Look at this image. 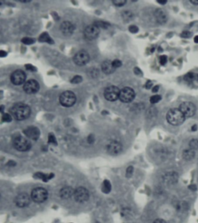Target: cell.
<instances>
[{"label":"cell","instance_id":"cell-1","mask_svg":"<svg viewBox=\"0 0 198 223\" xmlns=\"http://www.w3.org/2000/svg\"><path fill=\"white\" fill-rule=\"evenodd\" d=\"M10 114L17 120H23L30 114V109L28 105L23 103L14 105L10 110Z\"/></svg>","mask_w":198,"mask_h":223},{"label":"cell","instance_id":"cell-2","mask_svg":"<svg viewBox=\"0 0 198 223\" xmlns=\"http://www.w3.org/2000/svg\"><path fill=\"white\" fill-rule=\"evenodd\" d=\"M166 119L170 125H180L184 122L185 116L179 108H173L169 110L167 112Z\"/></svg>","mask_w":198,"mask_h":223},{"label":"cell","instance_id":"cell-3","mask_svg":"<svg viewBox=\"0 0 198 223\" xmlns=\"http://www.w3.org/2000/svg\"><path fill=\"white\" fill-rule=\"evenodd\" d=\"M76 97L72 91H66L63 92L59 97L60 104L65 107H71L75 104Z\"/></svg>","mask_w":198,"mask_h":223},{"label":"cell","instance_id":"cell-4","mask_svg":"<svg viewBox=\"0 0 198 223\" xmlns=\"http://www.w3.org/2000/svg\"><path fill=\"white\" fill-rule=\"evenodd\" d=\"M14 146L16 149L21 152H25L30 149L31 142L25 137L19 135L14 138Z\"/></svg>","mask_w":198,"mask_h":223},{"label":"cell","instance_id":"cell-5","mask_svg":"<svg viewBox=\"0 0 198 223\" xmlns=\"http://www.w3.org/2000/svg\"><path fill=\"white\" fill-rule=\"evenodd\" d=\"M48 192L43 188H36L31 192V199L35 202L42 203L45 202L48 198Z\"/></svg>","mask_w":198,"mask_h":223},{"label":"cell","instance_id":"cell-6","mask_svg":"<svg viewBox=\"0 0 198 223\" xmlns=\"http://www.w3.org/2000/svg\"><path fill=\"white\" fill-rule=\"evenodd\" d=\"M135 98V92L133 88L125 87L120 90L119 99L124 103H129Z\"/></svg>","mask_w":198,"mask_h":223},{"label":"cell","instance_id":"cell-7","mask_svg":"<svg viewBox=\"0 0 198 223\" xmlns=\"http://www.w3.org/2000/svg\"><path fill=\"white\" fill-rule=\"evenodd\" d=\"M120 90L116 86H109L105 89L104 97L105 99L109 101H115L119 98Z\"/></svg>","mask_w":198,"mask_h":223},{"label":"cell","instance_id":"cell-8","mask_svg":"<svg viewBox=\"0 0 198 223\" xmlns=\"http://www.w3.org/2000/svg\"><path fill=\"white\" fill-rule=\"evenodd\" d=\"M179 109L186 117H191L194 116L196 112V106L191 102H184L180 105Z\"/></svg>","mask_w":198,"mask_h":223},{"label":"cell","instance_id":"cell-9","mask_svg":"<svg viewBox=\"0 0 198 223\" xmlns=\"http://www.w3.org/2000/svg\"><path fill=\"white\" fill-rule=\"evenodd\" d=\"M100 29L95 24L87 26L84 31L85 37L89 40H93L97 38L99 35Z\"/></svg>","mask_w":198,"mask_h":223},{"label":"cell","instance_id":"cell-10","mask_svg":"<svg viewBox=\"0 0 198 223\" xmlns=\"http://www.w3.org/2000/svg\"><path fill=\"white\" fill-rule=\"evenodd\" d=\"M74 197L77 202H85L89 200V191L84 187H79L74 191Z\"/></svg>","mask_w":198,"mask_h":223},{"label":"cell","instance_id":"cell-11","mask_svg":"<svg viewBox=\"0 0 198 223\" xmlns=\"http://www.w3.org/2000/svg\"><path fill=\"white\" fill-rule=\"evenodd\" d=\"M26 80V74L22 70H16L12 73L10 76V81L14 85L19 86L25 84Z\"/></svg>","mask_w":198,"mask_h":223},{"label":"cell","instance_id":"cell-12","mask_svg":"<svg viewBox=\"0 0 198 223\" xmlns=\"http://www.w3.org/2000/svg\"><path fill=\"white\" fill-rule=\"evenodd\" d=\"M74 62L78 66H84L89 62V55L88 52L85 51H80L74 57Z\"/></svg>","mask_w":198,"mask_h":223},{"label":"cell","instance_id":"cell-13","mask_svg":"<svg viewBox=\"0 0 198 223\" xmlns=\"http://www.w3.org/2000/svg\"><path fill=\"white\" fill-rule=\"evenodd\" d=\"M40 89L39 84L35 80H29L24 84L23 90L26 93L33 94L36 93Z\"/></svg>","mask_w":198,"mask_h":223},{"label":"cell","instance_id":"cell-14","mask_svg":"<svg viewBox=\"0 0 198 223\" xmlns=\"http://www.w3.org/2000/svg\"><path fill=\"white\" fill-rule=\"evenodd\" d=\"M14 202L17 206L19 208H25L30 204V198L26 193H22L15 197Z\"/></svg>","mask_w":198,"mask_h":223},{"label":"cell","instance_id":"cell-15","mask_svg":"<svg viewBox=\"0 0 198 223\" xmlns=\"http://www.w3.org/2000/svg\"><path fill=\"white\" fill-rule=\"evenodd\" d=\"M24 134L29 138L33 140H36L39 138L40 133L38 128L34 126H30L24 130Z\"/></svg>","mask_w":198,"mask_h":223},{"label":"cell","instance_id":"cell-16","mask_svg":"<svg viewBox=\"0 0 198 223\" xmlns=\"http://www.w3.org/2000/svg\"><path fill=\"white\" fill-rule=\"evenodd\" d=\"M74 27L73 24L68 21L63 22L61 26V30L66 36H70L73 34Z\"/></svg>","mask_w":198,"mask_h":223},{"label":"cell","instance_id":"cell-17","mask_svg":"<svg viewBox=\"0 0 198 223\" xmlns=\"http://www.w3.org/2000/svg\"><path fill=\"white\" fill-rule=\"evenodd\" d=\"M155 16L157 22L159 24H164L167 21V15L166 12L162 9H157L155 12Z\"/></svg>","mask_w":198,"mask_h":223},{"label":"cell","instance_id":"cell-18","mask_svg":"<svg viewBox=\"0 0 198 223\" xmlns=\"http://www.w3.org/2000/svg\"><path fill=\"white\" fill-rule=\"evenodd\" d=\"M121 145L119 142L113 141L108 145V150L112 155H117L121 150Z\"/></svg>","mask_w":198,"mask_h":223},{"label":"cell","instance_id":"cell-19","mask_svg":"<svg viewBox=\"0 0 198 223\" xmlns=\"http://www.w3.org/2000/svg\"><path fill=\"white\" fill-rule=\"evenodd\" d=\"M74 191L72 187H65L60 191V197L64 199H67L74 195Z\"/></svg>","mask_w":198,"mask_h":223},{"label":"cell","instance_id":"cell-20","mask_svg":"<svg viewBox=\"0 0 198 223\" xmlns=\"http://www.w3.org/2000/svg\"><path fill=\"white\" fill-rule=\"evenodd\" d=\"M102 70L105 73L107 74H109L111 73H113L115 72V69L113 64L112 61H106L102 64Z\"/></svg>","mask_w":198,"mask_h":223},{"label":"cell","instance_id":"cell-21","mask_svg":"<svg viewBox=\"0 0 198 223\" xmlns=\"http://www.w3.org/2000/svg\"><path fill=\"white\" fill-rule=\"evenodd\" d=\"M195 156V151L191 149H186L183 152V156L184 159L187 161H190Z\"/></svg>","mask_w":198,"mask_h":223},{"label":"cell","instance_id":"cell-22","mask_svg":"<svg viewBox=\"0 0 198 223\" xmlns=\"http://www.w3.org/2000/svg\"><path fill=\"white\" fill-rule=\"evenodd\" d=\"M184 80L188 82H192L198 81V74L194 73H188L184 76Z\"/></svg>","mask_w":198,"mask_h":223},{"label":"cell","instance_id":"cell-23","mask_svg":"<svg viewBox=\"0 0 198 223\" xmlns=\"http://www.w3.org/2000/svg\"><path fill=\"white\" fill-rule=\"evenodd\" d=\"M36 176L38 178H41L45 182L48 181L53 176L52 174H44L43 173H40L36 174Z\"/></svg>","mask_w":198,"mask_h":223},{"label":"cell","instance_id":"cell-24","mask_svg":"<svg viewBox=\"0 0 198 223\" xmlns=\"http://www.w3.org/2000/svg\"><path fill=\"white\" fill-rule=\"evenodd\" d=\"M95 25L97 26H98L100 28H103V29H108V27L109 26V24L106 23V22H102V21H98V22H96L95 23H94Z\"/></svg>","mask_w":198,"mask_h":223},{"label":"cell","instance_id":"cell-25","mask_svg":"<svg viewBox=\"0 0 198 223\" xmlns=\"http://www.w3.org/2000/svg\"><path fill=\"white\" fill-rule=\"evenodd\" d=\"M110 189H111V185H110L109 182L108 181H105L103 184V187H102L103 192L108 193V192H109Z\"/></svg>","mask_w":198,"mask_h":223},{"label":"cell","instance_id":"cell-26","mask_svg":"<svg viewBox=\"0 0 198 223\" xmlns=\"http://www.w3.org/2000/svg\"><path fill=\"white\" fill-rule=\"evenodd\" d=\"M189 147L191 149H196L198 148V140L196 139H193L189 142Z\"/></svg>","mask_w":198,"mask_h":223},{"label":"cell","instance_id":"cell-27","mask_svg":"<svg viewBox=\"0 0 198 223\" xmlns=\"http://www.w3.org/2000/svg\"><path fill=\"white\" fill-rule=\"evenodd\" d=\"M161 100V96L159 95H155L150 98V102L152 104H156Z\"/></svg>","mask_w":198,"mask_h":223},{"label":"cell","instance_id":"cell-28","mask_svg":"<svg viewBox=\"0 0 198 223\" xmlns=\"http://www.w3.org/2000/svg\"><path fill=\"white\" fill-rule=\"evenodd\" d=\"M123 18L126 20V21H129L133 17V14L130 12V11H125L124 12V13L123 14Z\"/></svg>","mask_w":198,"mask_h":223},{"label":"cell","instance_id":"cell-29","mask_svg":"<svg viewBox=\"0 0 198 223\" xmlns=\"http://www.w3.org/2000/svg\"><path fill=\"white\" fill-rule=\"evenodd\" d=\"M40 40L42 42H51L52 41L50 37L48 35V34L46 33H44L42 34L40 37Z\"/></svg>","mask_w":198,"mask_h":223},{"label":"cell","instance_id":"cell-30","mask_svg":"<svg viewBox=\"0 0 198 223\" xmlns=\"http://www.w3.org/2000/svg\"><path fill=\"white\" fill-rule=\"evenodd\" d=\"M113 3L117 6H121L125 4L126 1L125 0H115L113 1Z\"/></svg>","mask_w":198,"mask_h":223},{"label":"cell","instance_id":"cell-31","mask_svg":"<svg viewBox=\"0 0 198 223\" xmlns=\"http://www.w3.org/2000/svg\"><path fill=\"white\" fill-rule=\"evenodd\" d=\"M112 64L115 69L119 68L122 65L121 62L120 61V60H118V59H115L113 61H112Z\"/></svg>","mask_w":198,"mask_h":223},{"label":"cell","instance_id":"cell-32","mask_svg":"<svg viewBox=\"0 0 198 223\" xmlns=\"http://www.w3.org/2000/svg\"><path fill=\"white\" fill-rule=\"evenodd\" d=\"M192 34L191 32L189 31H183V33H181V36L183 38H189L191 37L192 36Z\"/></svg>","mask_w":198,"mask_h":223},{"label":"cell","instance_id":"cell-33","mask_svg":"<svg viewBox=\"0 0 198 223\" xmlns=\"http://www.w3.org/2000/svg\"><path fill=\"white\" fill-rule=\"evenodd\" d=\"M2 120L5 122H10L12 120V117L10 114L5 113L2 116Z\"/></svg>","mask_w":198,"mask_h":223},{"label":"cell","instance_id":"cell-34","mask_svg":"<svg viewBox=\"0 0 198 223\" xmlns=\"http://www.w3.org/2000/svg\"><path fill=\"white\" fill-rule=\"evenodd\" d=\"M34 40L30 38H28V37H26V38H24L23 40H22V42L23 43H25L26 44H31L32 43L34 42Z\"/></svg>","mask_w":198,"mask_h":223},{"label":"cell","instance_id":"cell-35","mask_svg":"<svg viewBox=\"0 0 198 223\" xmlns=\"http://www.w3.org/2000/svg\"><path fill=\"white\" fill-rule=\"evenodd\" d=\"M81 81H82L81 77L79 76H76L72 80L71 82L72 83H74V84H77V83H80Z\"/></svg>","mask_w":198,"mask_h":223},{"label":"cell","instance_id":"cell-36","mask_svg":"<svg viewBox=\"0 0 198 223\" xmlns=\"http://www.w3.org/2000/svg\"><path fill=\"white\" fill-rule=\"evenodd\" d=\"M48 142L50 143L53 144H57L56 138L54 137V135H52V134H50V135H49V137H48Z\"/></svg>","mask_w":198,"mask_h":223},{"label":"cell","instance_id":"cell-37","mask_svg":"<svg viewBox=\"0 0 198 223\" xmlns=\"http://www.w3.org/2000/svg\"><path fill=\"white\" fill-rule=\"evenodd\" d=\"M167 61V56L166 55H162L160 57V63L162 65H164Z\"/></svg>","mask_w":198,"mask_h":223},{"label":"cell","instance_id":"cell-38","mask_svg":"<svg viewBox=\"0 0 198 223\" xmlns=\"http://www.w3.org/2000/svg\"><path fill=\"white\" fill-rule=\"evenodd\" d=\"M129 31L132 33H136L138 31V27L134 25H131L129 27Z\"/></svg>","mask_w":198,"mask_h":223},{"label":"cell","instance_id":"cell-39","mask_svg":"<svg viewBox=\"0 0 198 223\" xmlns=\"http://www.w3.org/2000/svg\"><path fill=\"white\" fill-rule=\"evenodd\" d=\"M133 167L132 166L129 167V168H128V169H127V173H126L127 176H131V175L133 174Z\"/></svg>","mask_w":198,"mask_h":223},{"label":"cell","instance_id":"cell-40","mask_svg":"<svg viewBox=\"0 0 198 223\" xmlns=\"http://www.w3.org/2000/svg\"><path fill=\"white\" fill-rule=\"evenodd\" d=\"M153 223H166V221H164V220L161 219V218H157L156 220H155Z\"/></svg>","mask_w":198,"mask_h":223},{"label":"cell","instance_id":"cell-41","mask_svg":"<svg viewBox=\"0 0 198 223\" xmlns=\"http://www.w3.org/2000/svg\"><path fill=\"white\" fill-rule=\"evenodd\" d=\"M145 86H146V88L147 89H150V88H151L152 86V83L151 81H148L146 82Z\"/></svg>","mask_w":198,"mask_h":223},{"label":"cell","instance_id":"cell-42","mask_svg":"<svg viewBox=\"0 0 198 223\" xmlns=\"http://www.w3.org/2000/svg\"><path fill=\"white\" fill-rule=\"evenodd\" d=\"M159 87L158 86H155L153 88H152V92L156 93L159 91Z\"/></svg>","mask_w":198,"mask_h":223},{"label":"cell","instance_id":"cell-43","mask_svg":"<svg viewBox=\"0 0 198 223\" xmlns=\"http://www.w3.org/2000/svg\"><path fill=\"white\" fill-rule=\"evenodd\" d=\"M134 71H135V73H136L137 75H139V74H142L141 70H140V69H139L138 68H136Z\"/></svg>","mask_w":198,"mask_h":223},{"label":"cell","instance_id":"cell-44","mask_svg":"<svg viewBox=\"0 0 198 223\" xmlns=\"http://www.w3.org/2000/svg\"><path fill=\"white\" fill-rule=\"evenodd\" d=\"M191 129H192V131H196L197 129H198V126H197V125H193L192 126Z\"/></svg>","mask_w":198,"mask_h":223},{"label":"cell","instance_id":"cell-45","mask_svg":"<svg viewBox=\"0 0 198 223\" xmlns=\"http://www.w3.org/2000/svg\"><path fill=\"white\" fill-rule=\"evenodd\" d=\"M157 2L159 3L160 4H162V5H164L166 4L167 2V1H157Z\"/></svg>","mask_w":198,"mask_h":223},{"label":"cell","instance_id":"cell-46","mask_svg":"<svg viewBox=\"0 0 198 223\" xmlns=\"http://www.w3.org/2000/svg\"><path fill=\"white\" fill-rule=\"evenodd\" d=\"M193 5H198V1L197 0H193V1H190Z\"/></svg>","mask_w":198,"mask_h":223},{"label":"cell","instance_id":"cell-47","mask_svg":"<svg viewBox=\"0 0 198 223\" xmlns=\"http://www.w3.org/2000/svg\"><path fill=\"white\" fill-rule=\"evenodd\" d=\"M189 188H190L191 190H193V191H195V190H196V188L195 187V185H190Z\"/></svg>","mask_w":198,"mask_h":223},{"label":"cell","instance_id":"cell-48","mask_svg":"<svg viewBox=\"0 0 198 223\" xmlns=\"http://www.w3.org/2000/svg\"><path fill=\"white\" fill-rule=\"evenodd\" d=\"M194 42L195 43H198V36L195 37L194 38Z\"/></svg>","mask_w":198,"mask_h":223}]
</instances>
